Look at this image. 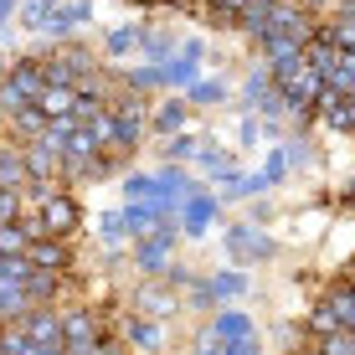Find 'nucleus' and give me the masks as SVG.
I'll return each mask as SVG.
<instances>
[{
    "mask_svg": "<svg viewBox=\"0 0 355 355\" xmlns=\"http://www.w3.org/2000/svg\"><path fill=\"white\" fill-rule=\"evenodd\" d=\"M124 340H129V345H139V350H160V324L144 320V314H134L129 329H124Z\"/></svg>",
    "mask_w": 355,
    "mask_h": 355,
    "instance_id": "obj_16",
    "label": "nucleus"
},
{
    "mask_svg": "<svg viewBox=\"0 0 355 355\" xmlns=\"http://www.w3.org/2000/svg\"><path fill=\"white\" fill-rule=\"evenodd\" d=\"M227 355H263V345H258V335H248V340H232Z\"/></svg>",
    "mask_w": 355,
    "mask_h": 355,
    "instance_id": "obj_34",
    "label": "nucleus"
},
{
    "mask_svg": "<svg viewBox=\"0 0 355 355\" xmlns=\"http://www.w3.org/2000/svg\"><path fill=\"white\" fill-rule=\"evenodd\" d=\"M6 222H21V191L0 186V227H6Z\"/></svg>",
    "mask_w": 355,
    "mask_h": 355,
    "instance_id": "obj_27",
    "label": "nucleus"
},
{
    "mask_svg": "<svg viewBox=\"0 0 355 355\" xmlns=\"http://www.w3.org/2000/svg\"><path fill=\"white\" fill-rule=\"evenodd\" d=\"M26 160H21V150H0V186H10V191H21L26 186Z\"/></svg>",
    "mask_w": 355,
    "mask_h": 355,
    "instance_id": "obj_17",
    "label": "nucleus"
},
{
    "mask_svg": "<svg viewBox=\"0 0 355 355\" xmlns=\"http://www.w3.org/2000/svg\"><path fill=\"white\" fill-rule=\"evenodd\" d=\"M57 293H62V273L31 268V278H26V299H31V304H46V299H57Z\"/></svg>",
    "mask_w": 355,
    "mask_h": 355,
    "instance_id": "obj_14",
    "label": "nucleus"
},
{
    "mask_svg": "<svg viewBox=\"0 0 355 355\" xmlns=\"http://www.w3.org/2000/svg\"><path fill=\"white\" fill-rule=\"evenodd\" d=\"M216 6H222V10H232V16H242V10H248L252 0H216Z\"/></svg>",
    "mask_w": 355,
    "mask_h": 355,
    "instance_id": "obj_37",
    "label": "nucleus"
},
{
    "mask_svg": "<svg viewBox=\"0 0 355 355\" xmlns=\"http://www.w3.org/2000/svg\"><path fill=\"white\" fill-rule=\"evenodd\" d=\"M216 206H222V201H216V196H206V191L191 196L186 211H180V222H186V237H201V232L216 222Z\"/></svg>",
    "mask_w": 355,
    "mask_h": 355,
    "instance_id": "obj_10",
    "label": "nucleus"
},
{
    "mask_svg": "<svg viewBox=\"0 0 355 355\" xmlns=\"http://www.w3.org/2000/svg\"><path fill=\"white\" fill-rule=\"evenodd\" d=\"M57 10H62V6H57V0H26V16H21V21H26L31 31H42L46 21L57 16Z\"/></svg>",
    "mask_w": 355,
    "mask_h": 355,
    "instance_id": "obj_22",
    "label": "nucleus"
},
{
    "mask_svg": "<svg viewBox=\"0 0 355 355\" xmlns=\"http://www.w3.org/2000/svg\"><path fill=\"white\" fill-rule=\"evenodd\" d=\"M10 10H16V0H0V21H10Z\"/></svg>",
    "mask_w": 355,
    "mask_h": 355,
    "instance_id": "obj_39",
    "label": "nucleus"
},
{
    "mask_svg": "<svg viewBox=\"0 0 355 355\" xmlns=\"http://www.w3.org/2000/svg\"><path fill=\"white\" fill-rule=\"evenodd\" d=\"M78 232V201L72 196H52L42 206V237H72Z\"/></svg>",
    "mask_w": 355,
    "mask_h": 355,
    "instance_id": "obj_5",
    "label": "nucleus"
},
{
    "mask_svg": "<svg viewBox=\"0 0 355 355\" xmlns=\"http://www.w3.org/2000/svg\"><path fill=\"white\" fill-rule=\"evenodd\" d=\"M0 355H6V350H0Z\"/></svg>",
    "mask_w": 355,
    "mask_h": 355,
    "instance_id": "obj_42",
    "label": "nucleus"
},
{
    "mask_svg": "<svg viewBox=\"0 0 355 355\" xmlns=\"http://www.w3.org/2000/svg\"><path fill=\"white\" fill-rule=\"evenodd\" d=\"M0 78H6V62H0Z\"/></svg>",
    "mask_w": 355,
    "mask_h": 355,
    "instance_id": "obj_41",
    "label": "nucleus"
},
{
    "mask_svg": "<svg viewBox=\"0 0 355 355\" xmlns=\"http://www.w3.org/2000/svg\"><path fill=\"white\" fill-rule=\"evenodd\" d=\"M258 175H263V186H278V180L288 175V155H284V150H273V155H268V165L258 170Z\"/></svg>",
    "mask_w": 355,
    "mask_h": 355,
    "instance_id": "obj_26",
    "label": "nucleus"
},
{
    "mask_svg": "<svg viewBox=\"0 0 355 355\" xmlns=\"http://www.w3.org/2000/svg\"><path fill=\"white\" fill-rule=\"evenodd\" d=\"M6 88H16L21 98H31V103H36V93L46 88V72H42V62H36V57H21V62L6 72Z\"/></svg>",
    "mask_w": 355,
    "mask_h": 355,
    "instance_id": "obj_7",
    "label": "nucleus"
},
{
    "mask_svg": "<svg viewBox=\"0 0 355 355\" xmlns=\"http://www.w3.org/2000/svg\"><path fill=\"white\" fill-rule=\"evenodd\" d=\"M62 340H67V345H98L103 329H98L93 309H67L62 314Z\"/></svg>",
    "mask_w": 355,
    "mask_h": 355,
    "instance_id": "obj_8",
    "label": "nucleus"
},
{
    "mask_svg": "<svg viewBox=\"0 0 355 355\" xmlns=\"http://www.w3.org/2000/svg\"><path fill=\"white\" fill-rule=\"evenodd\" d=\"M222 98H227V88H222V83H211V78L186 88V103H222Z\"/></svg>",
    "mask_w": 355,
    "mask_h": 355,
    "instance_id": "obj_24",
    "label": "nucleus"
},
{
    "mask_svg": "<svg viewBox=\"0 0 355 355\" xmlns=\"http://www.w3.org/2000/svg\"><path fill=\"white\" fill-rule=\"evenodd\" d=\"M284 155H288V165H309V160H314V150H309L304 139H288V150H284Z\"/></svg>",
    "mask_w": 355,
    "mask_h": 355,
    "instance_id": "obj_33",
    "label": "nucleus"
},
{
    "mask_svg": "<svg viewBox=\"0 0 355 355\" xmlns=\"http://www.w3.org/2000/svg\"><path fill=\"white\" fill-rule=\"evenodd\" d=\"M26 258H31V268L67 273V268H72V248H67V237H31L26 242Z\"/></svg>",
    "mask_w": 355,
    "mask_h": 355,
    "instance_id": "obj_4",
    "label": "nucleus"
},
{
    "mask_svg": "<svg viewBox=\"0 0 355 355\" xmlns=\"http://www.w3.org/2000/svg\"><path fill=\"white\" fill-rule=\"evenodd\" d=\"M191 155H201V144L186 139V134H175V139L165 144V160H191Z\"/></svg>",
    "mask_w": 355,
    "mask_h": 355,
    "instance_id": "obj_29",
    "label": "nucleus"
},
{
    "mask_svg": "<svg viewBox=\"0 0 355 355\" xmlns=\"http://www.w3.org/2000/svg\"><path fill=\"white\" fill-rule=\"evenodd\" d=\"M108 119H114V144L119 150H134L139 134H144V119H129V114H108Z\"/></svg>",
    "mask_w": 355,
    "mask_h": 355,
    "instance_id": "obj_18",
    "label": "nucleus"
},
{
    "mask_svg": "<svg viewBox=\"0 0 355 355\" xmlns=\"http://www.w3.org/2000/svg\"><path fill=\"white\" fill-rule=\"evenodd\" d=\"M340 324H345V320H340V309H335V304H329V299L320 304V309H309V329H314V335H320V340H324V335H335Z\"/></svg>",
    "mask_w": 355,
    "mask_h": 355,
    "instance_id": "obj_19",
    "label": "nucleus"
},
{
    "mask_svg": "<svg viewBox=\"0 0 355 355\" xmlns=\"http://www.w3.org/2000/svg\"><path fill=\"white\" fill-rule=\"evenodd\" d=\"M196 67H201V42H186V52L165 62V83H175V88H191V83H196Z\"/></svg>",
    "mask_w": 355,
    "mask_h": 355,
    "instance_id": "obj_11",
    "label": "nucleus"
},
{
    "mask_svg": "<svg viewBox=\"0 0 355 355\" xmlns=\"http://www.w3.org/2000/svg\"><path fill=\"white\" fill-rule=\"evenodd\" d=\"M211 329L232 345V340H248V335H252V320H248L242 309H227V314H216V320H211Z\"/></svg>",
    "mask_w": 355,
    "mask_h": 355,
    "instance_id": "obj_15",
    "label": "nucleus"
},
{
    "mask_svg": "<svg viewBox=\"0 0 355 355\" xmlns=\"http://www.w3.org/2000/svg\"><path fill=\"white\" fill-rule=\"evenodd\" d=\"M16 324L26 329L36 345H67V340H62V314H57V309H46V304H31V309L21 314Z\"/></svg>",
    "mask_w": 355,
    "mask_h": 355,
    "instance_id": "obj_3",
    "label": "nucleus"
},
{
    "mask_svg": "<svg viewBox=\"0 0 355 355\" xmlns=\"http://www.w3.org/2000/svg\"><path fill=\"white\" fill-rule=\"evenodd\" d=\"M160 222H170V216H160V206H155V201H129V206H124V232H129L134 242L155 237Z\"/></svg>",
    "mask_w": 355,
    "mask_h": 355,
    "instance_id": "obj_6",
    "label": "nucleus"
},
{
    "mask_svg": "<svg viewBox=\"0 0 355 355\" xmlns=\"http://www.w3.org/2000/svg\"><path fill=\"white\" fill-rule=\"evenodd\" d=\"M129 83H134V88H160V83H165V67H160V62L134 67V72H129Z\"/></svg>",
    "mask_w": 355,
    "mask_h": 355,
    "instance_id": "obj_28",
    "label": "nucleus"
},
{
    "mask_svg": "<svg viewBox=\"0 0 355 355\" xmlns=\"http://www.w3.org/2000/svg\"><path fill=\"white\" fill-rule=\"evenodd\" d=\"M36 108H42L46 119H72L78 93H72V88H42V93H36Z\"/></svg>",
    "mask_w": 355,
    "mask_h": 355,
    "instance_id": "obj_12",
    "label": "nucleus"
},
{
    "mask_svg": "<svg viewBox=\"0 0 355 355\" xmlns=\"http://www.w3.org/2000/svg\"><path fill=\"white\" fill-rule=\"evenodd\" d=\"M21 160H26V175H31V180H52V170H57V155L42 150L36 139L21 144Z\"/></svg>",
    "mask_w": 355,
    "mask_h": 355,
    "instance_id": "obj_13",
    "label": "nucleus"
},
{
    "mask_svg": "<svg viewBox=\"0 0 355 355\" xmlns=\"http://www.w3.org/2000/svg\"><path fill=\"white\" fill-rule=\"evenodd\" d=\"M216 299H222V293H216L211 284H196L191 288V309H216Z\"/></svg>",
    "mask_w": 355,
    "mask_h": 355,
    "instance_id": "obj_32",
    "label": "nucleus"
},
{
    "mask_svg": "<svg viewBox=\"0 0 355 355\" xmlns=\"http://www.w3.org/2000/svg\"><path fill=\"white\" fill-rule=\"evenodd\" d=\"M273 252H278V242L268 237L258 222H237V227H227V258H232V263L252 268V263L273 258Z\"/></svg>",
    "mask_w": 355,
    "mask_h": 355,
    "instance_id": "obj_1",
    "label": "nucleus"
},
{
    "mask_svg": "<svg viewBox=\"0 0 355 355\" xmlns=\"http://www.w3.org/2000/svg\"><path fill=\"white\" fill-rule=\"evenodd\" d=\"M180 124H186V98H170L160 114H155V129H160V134H175Z\"/></svg>",
    "mask_w": 355,
    "mask_h": 355,
    "instance_id": "obj_20",
    "label": "nucleus"
},
{
    "mask_svg": "<svg viewBox=\"0 0 355 355\" xmlns=\"http://www.w3.org/2000/svg\"><path fill=\"white\" fill-rule=\"evenodd\" d=\"M0 124H6V108H0Z\"/></svg>",
    "mask_w": 355,
    "mask_h": 355,
    "instance_id": "obj_40",
    "label": "nucleus"
},
{
    "mask_svg": "<svg viewBox=\"0 0 355 355\" xmlns=\"http://www.w3.org/2000/svg\"><path fill=\"white\" fill-rule=\"evenodd\" d=\"M139 52L150 57V62H160V67H165V57H170V36H160V31H139Z\"/></svg>",
    "mask_w": 355,
    "mask_h": 355,
    "instance_id": "obj_23",
    "label": "nucleus"
},
{
    "mask_svg": "<svg viewBox=\"0 0 355 355\" xmlns=\"http://www.w3.org/2000/svg\"><path fill=\"white\" fill-rule=\"evenodd\" d=\"M98 355H129L124 345H108V340H103V350H98Z\"/></svg>",
    "mask_w": 355,
    "mask_h": 355,
    "instance_id": "obj_38",
    "label": "nucleus"
},
{
    "mask_svg": "<svg viewBox=\"0 0 355 355\" xmlns=\"http://www.w3.org/2000/svg\"><path fill=\"white\" fill-rule=\"evenodd\" d=\"M196 355H227V340L216 335V329H201V335H196Z\"/></svg>",
    "mask_w": 355,
    "mask_h": 355,
    "instance_id": "obj_30",
    "label": "nucleus"
},
{
    "mask_svg": "<svg viewBox=\"0 0 355 355\" xmlns=\"http://www.w3.org/2000/svg\"><path fill=\"white\" fill-rule=\"evenodd\" d=\"M211 288L222 293V299H237V293H248V273H216Z\"/></svg>",
    "mask_w": 355,
    "mask_h": 355,
    "instance_id": "obj_25",
    "label": "nucleus"
},
{
    "mask_svg": "<svg viewBox=\"0 0 355 355\" xmlns=\"http://www.w3.org/2000/svg\"><path fill=\"white\" fill-rule=\"evenodd\" d=\"M0 350H6V355H31L36 340H31L21 324H10V329H0Z\"/></svg>",
    "mask_w": 355,
    "mask_h": 355,
    "instance_id": "obj_21",
    "label": "nucleus"
},
{
    "mask_svg": "<svg viewBox=\"0 0 355 355\" xmlns=\"http://www.w3.org/2000/svg\"><path fill=\"white\" fill-rule=\"evenodd\" d=\"M170 309H175L170 284H144L139 293H134V314H144V320H165Z\"/></svg>",
    "mask_w": 355,
    "mask_h": 355,
    "instance_id": "obj_9",
    "label": "nucleus"
},
{
    "mask_svg": "<svg viewBox=\"0 0 355 355\" xmlns=\"http://www.w3.org/2000/svg\"><path fill=\"white\" fill-rule=\"evenodd\" d=\"M98 232H103L108 242H119V237H124V211H103V216H98Z\"/></svg>",
    "mask_w": 355,
    "mask_h": 355,
    "instance_id": "obj_31",
    "label": "nucleus"
},
{
    "mask_svg": "<svg viewBox=\"0 0 355 355\" xmlns=\"http://www.w3.org/2000/svg\"><path fill=\"white\" fill-rule=\"evenodd\" d=\"M165 284H170V288H180V284H191V268H165Z\"/></svg>",
    "mask_w": 355,
    "mask_h": 355,
    "instance_id": "obj_35",
    "label": "nucleus"
},
{
    "mask_svg": "<svg viewBox=\"0 0 355 355\" xmlns=\"http://www.w3.org/2000/svg\"><path fill=\"white\" fill-rule=\"evenodd\" d=\"M67 16L83 26V21H93V6H88V0H78V6H67Z\"/></svg>",
    "mask_w": 355,
    "mask_h": 355,
    "instance_id": "obj_36",
    "label": "nucleus"
},
{
    "mask_svg": "<svg viewBox=\"0 0 355 355\" xmlns=\"http://www.w3.org/2000/svg\"><path fill=\"white\" fill-rule=\"evenodd\" d=\"M170 248H175V222H160V232H155V237L134 242V268H139L144 278L165 273V263H170Z\"/></svg>",
    "mask_w": 355,
    "mask_h": 355,
    "instance_id": "obj_2",
    "label": "nucleus"
}]
</instances>
